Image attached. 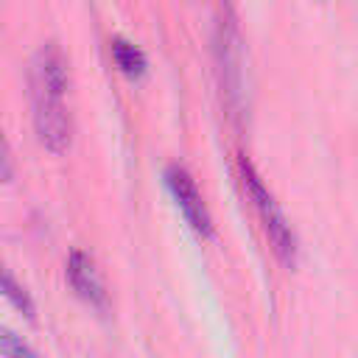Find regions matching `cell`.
Segmentation results:
<instances>
[{"mask_svg": "<svg viewBox=\"0 0 358 358\" xmlns=\"http://www.w3.org/2000/svg\"><path fill=\"white\" fill-rule=\"evenodd\" d=\"M70 70L62 48L45 42L28 67V98L36 140L50 154H64L73 143V115L67 106Z\"/></svg>", "mask_w": 358, "mask_h": 358, "instance_id": "1", "label": "cell"}, {"mask_svg": "<svg viewBox=\"0 0 358 358\" xmlns=\"http://www.w3.org/2000/svg\"><path fill=\"white\" fill-rule=\"evenodd\" d=\"M112 59H115L117 70L123 76H129V78H140L145 73V67H148L143 50L137 45L126 42V39H112Z\"/></svg>", "mask_w": 358, "mask_h": 358, "instance_id": "6", "label": "cell"}, {"mask_svg": "<svg viewBox=\"0 0 358 358\" xmlns=\"http://www.w3.org/2000/svg\"><path fill=\"white\" fill-rule=\"evenodd\" d=\"M3 291H6L8 302H11V305H14V308H17L22 316L34 319V310H36V308H34V299H31V296H28V291H25V288H22V285L14 280V274H11L8 268L3 271Z\"/></svg>", "mask_w": 358, "mask_h": 358, "instance_id": "7", "label": "cell"}, {"mask_svg": "<svg viewBox=\"0 0 358 358\" xmlns=\"http://www.w3.org/2000/svg\"><path fill=\"white\" fill-rule=\"evenodd\" d=\"M64 271H67L70 288H73L90 308L106 310L109 294H106V285H103V280H101V274H98V268H95V263H92L90 255H84L81 249H73L70 257H67Z\"/></svg>", "mask_w": 358, "mask_h": 358, "instance_id": "5", "label": "cell"}, {"mask_svg": "<svg viewBox=\"0 0 358 358\" xmlns=\"http://www.w3.org/2000/svg\"><path fill=\"white\" fill-rule=\"evenodd\" d=\"M165 187H168L171 199L176 201L179 213L185 215V221L190 224V229L201 238H213V232H215L213 215H210L204 196L196 187V179L190 176V171L182 165H168L165 168Z\"/></svg>", "mask_w": 358, "mask_h": 358, "instance_id": "4", "label": "cell"}, {"mask_svg": "<svg viewBox=\"0 0 358 358\" xmlns=\"http://www.w3.org/2000/svg\"><path fill=\"white\" fill-rule=\"evenodd\" d=\"M0 350H3V358H39L34 347H28L20 336H14L11 330H3L0 336Z\"/></svg>", "mask_w": 358, "mask_h": 358, "instance_id": "8", "label": "cell"}, {"mask_svg": "<svg viewBox=\"0 0 358 358\" xmlns=\"http://www.w3.org/2000/svg\"><path fill=\"white\" fill-rule=\"evenodd\" d=\"M238 176H241V187L246 193V199L252 201L257 218H260V227L277 255V260L288 268L296 266V255H299V241L282 213V207L277 204V199L271 196V190L266 187L263 176L257 173V168L246 159V157H238Z\"/></svg>", "mask_w": 358, "mask_h": 358, "instance_id": "3", "label": "cell"}, {"mask_svg": "<svg viewBox=\"0 0 358 358\" xmlns=\"http://www.w3.org/2000/svg\"><path fill=\"white\" fill-rule=\"evenodd\" d=\"M213 62L221 98L235 120L243 115V39L235 8L224 0L213 22Z\"/></svg>", "mask_w": 358, "mask_h": 358, "instance_id": "2", "label": "cell"}]
</instances>
